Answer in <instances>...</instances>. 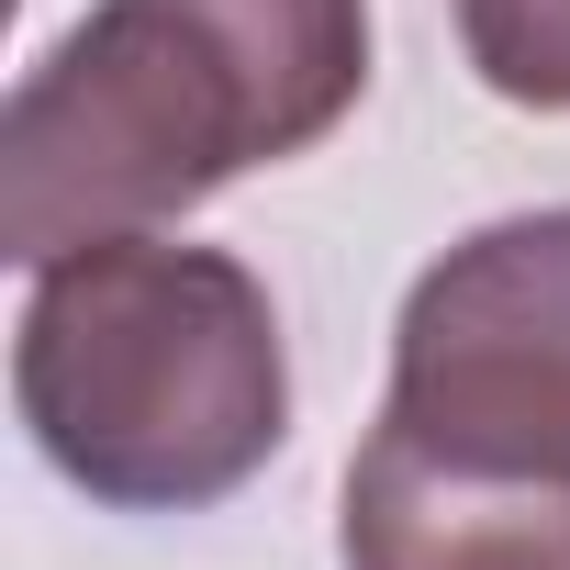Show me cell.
Wrapping results in <instances>:
<instances>
[{
    "mask_svg": "<svg viewBox=\"0 0 570 570\" xmlns=\"http://www.w3.org/2000/svg\"><path fill=\"white\" fill-rule=\"evenodd\" d=\"M370 90V0H90L0 112V257L202 213L325 146Z\"/></svg>",
    "mask_w": 570,
    "mask_h": 570,
    "instance_id": "obj_1",
    "label": "cell"
},
{
    "mask_svg": "<svg viewBox=\"0 0 570 570\" xmlns=\"http://www.w3.org/2000/svg\"><path fill=\"white\" fill-rule=\"evenodd\" d=\"M459 57L514 112H570V0H448Z\"/></svg>",
    "mask_w": 570,
    "mask_h": 570,
    "instance_id": "obj_5",
    "label": "cell"
},
{
    "mask_svg": "<svg viewBox=\"0 0 570 570\" xmlns=\"http://www.w3.org/2000/svg\"><path fill=\"white\" fill-rule=\"evenodd\" d=\"M370 425L481 481H570V202L459 235L403 292Z\"/></svg>",
    "mask_w": 570,
    "mask_h": 570,
    "instance_id": "obj_3",
    "label": "cell"
},
{
    "mask_svg": "<svg viewBox=\"0 0 570 570\" xmlns=\"http://www.w3.org/2000/svg\"><path fill=\"white\" fill-rule=\"evenodd\" d=\"M12 414L101 514H213L292 436V347L268 279L168 224L23 268Z\"/></svg>",
    "mask_w": 570,
    "mask_h": 570,
    "instance_id": "obj_2",
    "label": "cell"
},
{
    "mask_svg": "<svg viewBox=\"0 0 570 570\" xmlns=\"http://www.w3.org/2000/svg\"><path fill=\"white\" fill-rule=\"evenodd\" d=\"M336 570H570V481H481L370 425L336 492Z\"/></svg>",
    "mask_w": 570,
    "mask_h": 570,
    "instance_id": "obj_4",
    "label": "cell"
}]
</instances>
